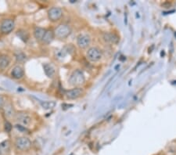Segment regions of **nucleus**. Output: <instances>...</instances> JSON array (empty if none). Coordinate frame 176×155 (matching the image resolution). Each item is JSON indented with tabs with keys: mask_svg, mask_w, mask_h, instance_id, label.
I'll use <instances>...</instances> for the list:
<instances>
[{
	"mask_svg": "<svg viewBox=\"0 0 176 155\" xmlns=\"http://www.w3.org/2000/svg\"><path fill=\"white\" fill-rule=\"evenodd\" d=\"M85 81H86V78L81 70H75L71 75L70 79H69V82L71 86H82L85 83Z\"/></svg>",
	"mask_w": 176,
	"mask_h": 155,
	"instance_id": "nucleus-1",
	"label": "nucleus"
},
{
	"mask_svg": "<svg viewBox=\"0 0 176 155\" xmlns=\"http://www.w3.org/2000/svg\"><path fill=\"white\" fill-rule=\"evenodd\" d=\"M71 32V29L69 25H60L55 29L54 35L58 38L63 39V38H67L70 35Z\"/></svg>",
	"mask_w": 176,
	"mask_h": 155,
	"instance_id": "nucleus-2",
	"label": "nucleus"
},
{
	"mask_svg": "<svg viewBox=\"0 0 176 155\" xmlns=\"http://www.w3.org/2000/svg\"><path fill=\"white\" fill-rule=\"evenodd\" d=\"M86 56L92 62H97L103 57L101 50L97 47H91L86 52Z\"/></svg>",
	"mask_w": 176,
	"mask_h": 155,
	"instance_id": "nucleus-3",
	"label": "nucleus"
},
{
	"mask_svg": "<svg viewBox=\"0 0 176 155\" xmlns=\"http://www.w3.org/2000/svg\"><path fill=\"white\" fill-rule=\"evenodd\" d=\"M15 146L17 148V150H22V151H26V150H29L31 148L32 142L27 137H20L16 140Z\"/></svg>",
	"mask_w": 176,
	"mask_h": 155,
	"instance_id": "nucleus-4",
	"label": "nucleus"
},
{
	"mask_svg": "<svg viewBox=\"0 0 176 155\" xmlns=\"http://www.w3.org/2000/svg\"><path fill=\"white\" fill-rule=\"evenodd\" d=\"M16 120L19 123V125L25 126V127L30 126L32 122V117L26 113L16 114Z\"/></svg>",
	"mask_w": 176,
	"mask_h": 155,
	"instance_id": "nucleus-5",
	"label": "nucleus"
},
{
	"mask_svg": "<svg viewBox=\"0 0 176 155\" xmlns=\"http://www.w3.org/2000/svg\"><path fill=\"white\" fill-rule=\"evenodd\" d=\"M14 27H15V23L13 20L11 19H5L1 24V32L3 34H10L12 31H13Z\"/></svg>",
	"mask_w": 176,
	"mask_h": 155,
	"instance_id": "nucleus-6",
	"label": "nucleus"
},
{
	"mask_svg": "<svg viewBox=\"0 0 176 155\" xmlns=\"http://www.w3.org/2000/svg\"><path fill=\"white\" fill-rule=\"evenodd\" d=\"M63 16V11L59 7H52L48 11V17L51 21H57Z\"/></svg>",
	"mask_w": 176,
	"mask_h": 155,
	"instance_id": "nucleus-7",
	"label": "nucleus"
},
{
	"mask_svg": "<svg viewBox=\"0 0 176 155\" xmlns=\"http://www.w3.org/2000/svg\"><path fill=\"white\" fill-rule=\"evenodd\" d=\"M91 38L87 34H80L77 38V44L81 49H86L90 45Z\"/></svg>",
	"mask_w": 176,
	"mask_h": 155,
	"instance_id": "nucleus-8",
	"label": "nucleus"
},
{
	"mask_svg": "<svg viewBox=\"0 0 176 155\" xmlns=\"http://www.w3.org/2000/svg\"><path fill=\"white\" fill-rule=\"evenodd\" d=\"M103 40L108 44H117L119 42V37L116 34L112 32H106L103 35Z\"/></svg>",
	"mask_w": 176,
	"mask_h": 155,
	"instance_id": "nucleus-9",
	"label": "nucleus"
},
{
	"mask_svg": "<svg viewBox=\"0 0 176 155\" xmlns=\"http://www.w3.org/2000/svg\"><path fill=\"white\" fill-rule=\"evenodd\" d=\"M83 93V89L82 88H75L73 89L68 90L66 92V96L67 99H75L80 97Z\"/></svg>",
	"mask_w": 176,
	"mask_h": 155,
	"instance_id": "nucleus-10",
	"label": "nucleus"
},
{
	"mask_svg": "<svg viewBox=\"0 0 176 155\" xmlns=\"http://www.w3.org/2000/svg\"><path fill=\"white\" fill-rule=\"evenodd\" d=\"M4 112H5V114L7 118H13L14 116H16V113H15V110L13 109V107L11 104L10 103H5L3 107Z\"/></svg>",
	"mask_w": 176,
	"mask_h": 155,
	"instance_id": "nucleus-11",
	"label": "nucleus"
},
{
	"mask_svg": "<svg viewBox=\"0 0 176 155\" xmlns=\"http://www.w3.org/2000/svg\"><path fill=\"white\" fill-rule=\"evenodd\" d=\"M24 75H25V72H24L22 67L21 66H16L11 72V75H12L13 78L16 79H21L24 76Z\"/></svg>",
	"mask_w": 176,
	"mask_h": 155,
	"instance_id": "nucleus-12",
	"label": "nucleus"
},
{
	"mask_svg": "<svg viewBox=\"0 0 176 155\" xmlns=\"http://www.w3.org/2000/svg\"><path fill=\"white\" fill-rule=\"evenodd\" d=\"M54 37H55L54 32L50 31V30H48V31L45 32V35H44L43 38H42V41L44 44L48 45V44L51 43V42H52V40L54 39Z\"/></svg>",
	"mask_w": 176,
	"mask_h": 155,
	"instance_id": "nucleus-13",
	"label": "nucleus"
},
{
	"mask_svg": "<svg viewBox=\"0 0 176 155\" xmlns=\"http://www.w3.org/2000/svg\"><path fill=\"white\" fill-rule=\"evenodd\" d=\"M43 69L45 74L47 75L49 78H52L55 75V68L53 66L49 64H43Z\"/></svg>",
	"mask_w": 176,
	"mask_h": 155,
	"instance_id": "nucleus-14",
	"label": "nucleus"
},
{
	"mask_svg": "<svg viewBox=\"0 0 176 155\" xmlns=\"http://www.w3.org/2000/svg\"><path fill=\"white\" fill-rule=\"evenodd\" d=\"M10 60L9 56L6 55H2L0 56V69L4 70L10 65Z\"/></svg>",
	"mask_w": 176,
	"mask_h": 155,
	"instance_id": "nucleus-15",
	"label": "nucleus"
},
{
	"mask_svg": "<svg viewBox=\"0 0 176 155\" xmlns=\"http://www.w3.org/2000/svg\"><path fill=\"white\" fill-rule=\"evenodd\" d=\"M45 32H46V30L44 29V28H35V31H34V35H35V38H36L37 40L42 41V38H43Z\"/></svg>",
	"mask_w": 176,
	"mask_h": 155,
	"instance_id": "nucleus-16",
	"label": "nucleus"
},
{
	"mask_svg": "<svg viewBox=\"0 0 176 155\" xmlns=\"http://www.w3.org/2000/svg\"><path fill=\"white\" fill-rule=\"evenodd\" d=\"M40 103L42 107L45 109V110L52 109L56 105V103L55 101H41Z\"/></svg>",
	"mask_w": 176,
	"mask_h": 155,
	"instance_id": "nucleus-17",
	"label": "nucleus"
},
{
	"mask_svg": "<svg viewBox=\"0 0 176 155\" xmlns=\"http://www.w3.org/2000/svg\"><path fill=\"white\" fill-rule=\"evenodd\" d=\"M17 35L20 37V38L22 39L23 41H25V42H27V40L28 39V35L26 32L25 31H18L17 32Z\"/></svg>",
	"mask_w": 176,
	"mask_h": 155,
	"instance_id": "nucleus-18",
	"label": "nucleus"
},
{
	"mask_svg": "<svg viewBox=\"0 0 176 155\" xmlns=\"http://www.w3.org/2000/svg\"><path fill=\"white\" fill-rule=\"evenodd\" d=\"M9 141H4L0 144V152L9 150Z\"/></svg>",
	"mask_w": 176,
	"mask_h": 155,
	"instance_id": "nucleus-19",
	"label": "nucleus"
},
{
	"mask_svg": "<svg viewBox=\"0 0 176 155\" xmlns=\"http://www.w3.org/2000/svg\"><path fill=\"white\" fill-rule=\"evenodd\" d=\"M16 58L18 62H23V61H25L26 60V56L22 52H19L16 56Z\"/></svg>",
	"mask_w": 176,
	"mask_h": 155,
	"instance_id": "nucleus-20",
	"label": "nucleus"
},
{
	"mask_svg": "<svg viewBox=\"0 0 176 155\" xmlns=\"http://www.w3.org/2000/svg\"><path fill=\"white\" fill-rule=\"evenodd\" d=\"M12 129V126L9 122H6L5 123V130L6 131L7 133H10Z\"/></svg>",
	"mask_w": 176,
	"mask_h": 155,
	"instance_id": "nucleus-21",
	"label": "nucleus"
},
{
	"mask_svg": "<svg viewBox=\"0 0 176 155\" xmlns=\"http://www.w3.org/2000/svg\"><path fill=\"white\" fill-rule=\"evenodd\" d=\"M16 128L18 129V130L21 131V132H26V131H28L26 127L21 126V125H16Z\"/></svg>",
	"mask_w": 176,
	"mask_h": 155,
	"instance_id": "nucleus-22",
	"label": "nucleus"
},
{
	"mask_svg": "<svg viewBox=\"0 0 176 155\" xmlns=\"http://www.w3.org/2000/svg\"><path fill=\"white\" fill-rule=\"evenodd\" d=\"M4 105H5V99L2 96H0V109L3 108Z\"/></svg>",
	"mask_w": 176,
	"mask_h": 155,
	"instance_id": "nucleus-23",
	"label": "nucleus"
},
{
	"mask_svg": "<svg viewBox=\"0 0 176 155\" xmlns=\"http://www.w3.org/2000/svg\"><path fill=\"white\" fill-rule=\"evenodd\" d=\"M0 153H1V152H0Z\"/></svg>",
	"mask_w": 176,
	"mask_h": 155,
	"instance_id": "nucleus-24",
	"label": "nucleus"
}]
</instances>
